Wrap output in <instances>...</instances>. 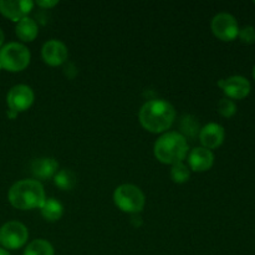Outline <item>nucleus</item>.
<instances>
[{
    "label": "nucleus",
    "instance_id": "nucleus-1",
    "mask_svg": "<svg viewBox=\"0 0 255 255\" xmlns=\"http://www.w3.org/2000/svg\"><path fill=\"white\" fill-rule=\"evenodd\" d=\"M138 119L143 128L152 133H162L171 128L176 119V110L164 100H152L141 107Z\"/></svg>",
    "mask_w": 255,
    "mask_h": 255
},
{
    "label": "nucleus",
    "instance_id": "nucleus-2",
    "mask_svg": "<svg viewBox=\"0 0 255 255\" xmlns=\"http://www.w3.org/2000/svg\"><path fill=\"white\" fill-rule=\"evenodd\" d=\"M10 204L16 209L30 211L40 208L46 199L44 187L36 179H22L11 186L7 193Z\"/></svg>",
    "mask_w": 255,
    "mask_h": 255
},
{
    "label": "nucleus",
    "instance_id": "nucleus-3",
    "mask_svg": "<svg viewBox=\"0 0 255 255\" xmlns=\"http://www.w3.org/2000/svg\"><path fill=\"white\" fill-rule=\"evenodd\" d=\"M154 156L164 164H176L183 162L188 152L186 137L179 132H166L154 143Z\"/></svg>",
    "mask_w": 255,
    "mask_h": 255
},
{
    "label": "nucleus",
    "instance_id": "nucleus-4",
    "mask_svg": "<svg viewBox=\"0 0 255 255\" xmlns=\"http://www.w3.org/2000/svg\"><path fill=\"white\" fill-rule=\"evenodd\" d=\"M29 49L20 42H9L0 49V67L11 72H19L30 64Z\"/></svg>",
    "mask_w": 255,
    "mask_h": 255
},
{
    "label": "nucleus",
    "instance_id": "nucleus-5",
    "mask_svg": "<svg viewBox=\"0 0 255 255\" xmlns=\"http://www.w3.org/2000/svg\"><path fill=\"white\" fill-rule=\"evenodd\" d=\"M114 202L122 212L139 214L146 203V198L141 189L134 184H121L115 189Z\"/></svg>",
    "mask_w": 255,
    "mask_h": 255
},
{
    "label": "nucleus",
    "instance_id": "nucleus-6",
    "mask_svg": "<svg viewBox=\"0 0 255 255\" xmlns=\"http://www.w3.org/2000/svg\"><path fill=\"white\" fill-rule=\"evenodd\" d=\"M29 238L27 228L16 221L7 222L0 228V244L6 249H19Z\"/></svg>",
    "mask_w": 255,
    "mask_h": 255
},
{
    "label": "nucleus",
    "instance_id": "nucleus-7",
    "mask_svg": "<svg viewBox=\"0 0 255 255\" xmlns=\"http://www.w3.org/2000/svg\"><path fill=\"white\" fill-rule=\"evenodd\" d=\"M212 31L222 41H232L239 34V25L236 17L228 12H219L212 20Z\"/></svg>",
    "mask_w": 255,
    "mask_h": 255
},
{
    "label": "nucleus",
    "instance_id": "nucleus-8",
    "mask_svg": "<svg viewBox=\"0 0 255 255\" xmlns=\"http://www.w3.org/2000/svg\"><path fill=\"white\" fill-rule=\"evenodd\" d=\"M34 91L31 90V87L27 85H16L7 92V107L16 114L26 111L34 102Z\"/></svg>",
    "mask_w": 255,
    "mask_h": 255
},
{
    "label": "nucleus",
    "instance_id": "nucleus-9",
    "mask_svg": "<svg viewBox=\"0 0 255 255\" xmlns=\"http://www.w3.org/2000/svg\"><path fill=\"white\" fill-rule=\"evenodd\" d=\"M218 85L231 100L246 99L251 94V82L244 76H231L226 80H221Z\"/></svg>",
    "mask_w": 255,
    "mask_h": 255
},
{
    "label": "nucleus",
    "instance_id": "nucleus-10",
    "mask_svg": "<svg viewBox=\"0 0 255 255\" xmlns=\"http://www.w3.org/2000/svg\"><path fill=\"white\" fill-rule=\"evenodd\" d=\"M42 60L50 66H60L64 64L69 56L66 45L60 40H49L41 49Z\"/></svg>",
    "mask_w": 255,
    "mask_h": 255
},
{
    "label": "nucleus",
    "instance_id": "nucleus-11",
    "mask_svg": "<svg viewBox=\"0 0 255 255\" xmlns=\"http://www.w3.org/2000/svg\"><path fill=\"white\" fill-rule=\"evenodd\" d=\"M34 7L31 0H0V12L12 21H19L27 16Z\"/></svg>",
    "mask_w": 255,
    "mask_h": 255
},
{
    "label": "nucleus",
    "instance_id": "nucleus-12",
    "mask_svg": "<svg viewBox=\"0 0 255 255\" xmlns=\"http://www.w3.org/2000/svg\"><path fill=\"white\" fill-rule=\"evenodd\" d=\"M224 137H226V132H224L223 126L216 122L207 124L199 131V141L203 144L204 148L208 149L218 148L224 142Z\"/></svg>",
    "mask_w": 255,
    "mask_h": 255
},
{
    "label": "nucleus",
    "instance_id": "nucleus-13",
    "mask_svg": "<svg viewBox=\"0 0 255 255\" xmlns=\"http://www.w3.org/2000/svg\"><path fill=\"white\" fill-rule=\"evenodd\" d=\"M188 163L192 171L206 172L213 166L214 154L211 149L204 147H196L188 156Z\"/></svg>",
    "mask_w": 255,
    "mask_h": 255
},
{
    "label": "nucleus",
    "instance_id": "nucleus-14",
    "mask_svg": "<svg viewBox=\"0 0 255 255\" xmlns=\"http://www.w3.org/2000/svg\"><path fill=\"white\" fill-rule=\"evenodd\" d=\"M57 168H59V163L52 157L36 158L31 164V172L34 177L37 179H41V181L54 178V176L57 172Z\"/></svg>",
    "mask_w": 255,
    "mask_h": 255
},
{
    "label": "nucleus",
    "instance_id": "nucleus-15",
    "mask_svg": "<svg viewBox=\"0 0 255 255\" xmlns=\"http://www.w3.org/2000/svg\"><path fill=\"white\" fill-rule=\"evenodd\" d=\"M15 32H16V36L22 41H32L37 36L39 26L34 19L25 16L16 22Z\"/></svg>",
    "mask_w": 255,
    "mask_h": 255
},
{
    "label": "nucleus",
    "instance_id": "nucleus-16",
    "mask_svg": "<svg viewBox=\"0 0 255 255\" xmlns=\"http://www.w3.org/2000/svg\"><path fill=\"white\" fill-rule=\"evenodd\" d=\"M42 217L49 222H56L59 221L64 213V207L60 203L57 199L55 198H46L44 203L40 207Z\"/></svg>",
    "mask_w": 255,
    "mask_h": 255
},
{
    "label": "nucleus",
    "instance_id": "nucleus-17",
    "mask_svg": "<svg viewBox=\"0 0 255 255\" xmlns=\"http://www.w3.org/2000/svg\"><path fill=\"white\" fill-rule=\"evenodd\" d=\"M76 176L72 171H70V169H60L54 176V183L55 186L59 187L62 191H70L76 184Z\"/></svg>",
    "mask_w": 255,
    "mask_h": 255
},
{
    "label": "nucleus",
    "instance_id": "nucleus-18",
    "mask_svg": "<svg viewBox=\"0 0 255 255\" xmlns=\"http://www.w3.org/2000/svg\"><path fill=\"white\" fill-rule=\"evenodd\" d=\"M22 255H55L54 247L44 239H36L27 244Z\"/></svg>",
    "mask_w": 255,
    "mask_h": 255
},
{
    "label": "nucleus",
    "instance_id": "nucleus-19",
    "mask_svg": "<svg viewBox=\"0 0 255 255\" xmlns=\"http://www.w3.org/2000/svg\"><path fill=\"white\" fill-rule=\"evenodd\" d=\"M191 177V169L183 162H179L172 166L171 168V178L176 183H184Z\"/></svg>",
    "mask_w": 255,
    "mask_h": 255
},
{
    "label": "nucleus",
    "instance_id": "nucleus-20",
    "mask_svg": "<svg viewBox=\"0 0 255 255\" xmlns=\"http://www.w3.org/2000/svg\"><path fill=\"white\" fill-rule=\"evenodd\" d=\"M181 129L183 133H186L189 137H194L196 134H199V131H201L197 119L191 116V115H187V116H184L182 119Z\"/></svg>",
    "mask_w": 255,
    "mask_h": 255
},
{
    "label": "nucleus",
    "instance_id": "nucleus-21",
    "mask_svg": "<svg viewBox=\"0 0 255 255\" xmlns=\"http://www.w3.org/2000/svg\"><path fill=\"white\" fill-rule=\"evenodd\" d=\"M217 109H218V112L222 115V116L229 119V117L236 115L237 105L234 104L233 100L228 99V97H223V99L219 100Z\"/></svg>",
    "mask_w": 255,
    "mask_h": 255
},
{
    "label": "nucleus",
    "instance_id": "nucleus-22",
    "mask_svg": "<svg viewBox=\"0 0 255 255\" xmlns=\"http://www.w3.org/2000/svg\"><path fill=\"white\" fill-rule=\"evenodd\" d=\"M239 39H241L242 42L244 44L252 45L255 42V29L252 25H247V26L242 27L239 29V34H238Z\"/></svg>",
    "mask_w": 255,
    "mask_h": 255
},
{
    "label": "nucleus",
    "instance_id": "nucleus-23",
    "mask_svg": "<svg viewBox=\"0 0 255 255\" xmlns=\"http://www.w3.org/2000/svg\"><path fill=\"white\" fill-rule=\"evenodd\" d=\"M37 6L40 7H45V9H50V7L55 6V5L59 4V1H56V0H39V1H36Z\"/></svg>",
    "mask_w": 255,
    "mask_h": 255
},
{
    "label": "nucleus",
    "instance_id": "nucleus-24",
    "mask_svg": "<svg viewBox=\"0 0 255 255\" xmlns=\"http://www.w3.org/2000/svg\"><path fill=\"white\" fill-rule=\"evenodd\" d=\"M7 116L10 117V119H15V117L17 116V114L15 111H12V110H7Z\"/></svg>",
    "mask_w": 255,
    "mask_h": 255
},
{
    "label": "nucleus",
    "instance_id": "nucleus-25",
    "mask_svg": "<svg viewBox=\"0 0 255 255\" xmlns=\"http://www.w3.org/2000/svg\"><path fill=\"white\" fill-rule=\"evenodd\" d=\"M2 42H4V32H2V30L0 29V49L2 47Z\"/></svg>",
    "mask_w": 255,
    "mask_h": 255
},
{
    "label": "nucleus",
    "instance_id": "nucleus-26",
    "mask_svg": "<svg viewBox=\"0 0 255 255\" xmlns=\"http://www.w3.org/2000/svg\"><path fill=\"white\" fill-rule=\"evenodd\" d=\"M0 255H10L5 249H0Z\"/></svg>",
    "mask_w": 255,
    "mask_h": 255
},
{
    "label": "nucleus",
    "instance_id": "nucleus-27",
    "mask_svg": "<svg viewBox=\"0 0 255 255\" xmlns=\"http://www.w3.org/2000/svg\"><path fill=\"white\" fill-rule=\"evenodd\" d=\"M253 77H254V80H255V66H254V69H253Z\"/></svg>",
    "mask_w": 255,
    "mask_h": 255
},
{
    "label": "nucleus",
    "instance_id": "nucleus-28",
    "mask_svg": "<svg viewBox=\"0 0 255 255\" xmlns=\"http://www.w3.org/2000/svg\"><path fill=\"white\" fill-rule=\"evenodd\" d=\"M0 70H1V67H0Z\"/></svg>",
    "mask_w": 255,
    "mask_h": 255
}]
</instances>
